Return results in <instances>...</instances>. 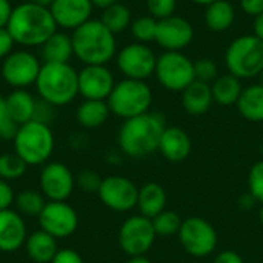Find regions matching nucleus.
Returning <instances> with one entry per match:
<instances>
[{
    "mask_svg": "<svg viewBox=\"0 0 263 263\" xmlns=\"http://www.w3.org/2000/svg\"><path fill=\"white\" fill-rule=\"evenodd\" d=\"M6 29L17 45L34 48L42 46L57 31V23L49 8L23 2L14 6Z\"/></svg>",
    "mask_w": 263,
    "mask_h": 263,
    "instance_id": "nucleus-1",
    "label": "nucleus"
},
{
    "mask_svg": "<svg viewBox=\"0 0 263 263\" xmlns=\"http://www.w3.org/2000/svg\"><path fill=\"white\" fill-rule=\"evenodd\" d=\"M165 128V117L159 112L148 111L128 119L119 129V146L129 157H145L159 149V142Z\"/></svg>",
    "mask_w": 263,
    "mask_h": 263,
    "instance_id": "nucleus-2",
    "label": "nucleus"
},
{
    "mask_svg": "<svg viewBox=\"0 0 263 263\" xmlns=\"http://www.w3.org/2000/svg\"><path fill=\"white\" fill-rule=\"evenodd\" d=\"M72 51L83 65H106L117 51L116 34L102 20H88L72 31Z\"/></svg>",
    "mask_w": 263,
    "mask_h": 263,
    "instance_id": "nucleus-3",
    "label": "nucleus"
},
{
    "mask_svg": "<svg viewBox=\"0 0 263 263\" xmlns=\"http://www.w3.org/2000/svg\"><path fill=\"white\" fill-rule=\"evenodd\" d=\"M35 89L46 103L65 106L79 94V72L69 63H42Z\"/></svg>",
    "mask_w": 263,
    "mask_h": 263,
    "instance_id": "nucleus-4",
    "label": "nucleus"
},
{
    "mask_svg": "<svg viewBox=\"0 0 263 263\" xmlns=\"http://www.w3.org/2000/svg\"><path fill=\"white\" fill-rule=\"evenodd\" d=\"M14 153L28 165H43L54 151V134L49 125L31 120L18 126L14 137Z\"/></svg>",
    "mask_w": 263,
    "mask_h": 263,
    "instance_id": "nucleus-5",
    "label": "nucleus"
},
{
    "mask_svg": "<svg viewBox=\"0 0 263 263\" xmlns=\"http://www.w3.org/2000/svg\"><path fill=\"white\" fill-rule=\"evenodd\" d=\"M106 103L111 114L128 120L149 111L153 103V91L145 80L123 79L116 82Z\"/></svg>",
    "mask_w": 263,
    "mask_h": 263,
    "instance_id": "nucleus-6",
    "label": "nucleus"
},
{
    "mask_svg": "<svg viewBox=\"0 0 263 263\" xmlns=\"http://www.w3.org/2000/svg\"><path fill=\"white\" fill-rule=\"evenodd\" d=\"M228 72L237 79H253L263 71V40L254 34L234 39L225 52Z\"/></svg>",
    "mask_w": 263,
    "mask_h": 263,
    "instance_id": "nucleus-7",
    "label": "nucleus"
},
{
    "mask_svg": "<svg viewBox=\"0 0 263 263\" xmlns=\"http://www.w3.org/2000/svg\"><path fill=\"white\" fill-rule=\"evenodd\" d=\"M157 82L168 91H183L194 80V62L182 51H165L157 57L156 71Z\"/></svg>",
    "mask_w": 263,
    "mask_h": 263,
    "instance_id": "nucleus-8",
    "label": "nucleus"
},
{
    "mask_svg": "<svg viewBox=\"0 0 263 263\" xmlns=\"http://www.w3.org/2000/svg\"><path fill=\"white\" fill-rule=\"evenodd\" d=\"M42 63L35 54L26 49L12 51L2 60L0 74L6 85L14 89H26L35 85Z\"/></svg>",
    "mask_w": 263,
    "mask_h": 263,
    "instance_id": "nucleus-9",
    "label": "nucleus"
},
{
    "mask_svg": "<svg viewBox=\"0 0 263 263\" xmlns=\"http://www.w3.org/2000/svg\"><path fill=\"white\" fill-rule=\"evenodd\" d=\"M182 248L193 257H206L217 247V233L214 227L202 217H188L182 220L177 233Z\"/></svg>",
    "mask_w": 263,
    "mask_h": 263,
    "instance_id": "nucleus-10",
    "label": "nucleus"
},
{
    "mask_svg": "<svg viewBox=\"0 0 263 263\" xmlns=\"http://www.w3.org/2000/svg\"><path fill=\"white\" fill-rule=\"evenodd\" d=\"M157 234L153 227V220L145 216L128 217L119 231V245L129 257L145 256L154 245Z\"/></svg>",
    "mask_w": 263,
    "mask_h": 263,
    "instance_id": "nucleus-11",
    "label": "nucleus"
},
{
    "mask_svg": "<svg viewBox=\"0 0 263 263\" xmlns=\"http://www.w3.org/2000/svg\"><path fill=\"white\" fill-rule=\"evenodd\" d=\"M117 68L125 79L146 80L156 71L157 57L146 43H129L117 52Z\"/></svg>",
    "mask_w": 263,
    "mask_h": 263,
    "instance_id": "nucleus-12",
    "label": "nucleus"
},
{
    "mask_svg": "<svg viewBox=\"0 0 263 263\" xmlns=\"http://www.w3.org/2000/svg\"><path fill=\"white\" fill-rule=\"evenodd\" d=\"M37 219L40 230L55 239H66L79 228L77 211L66 202H48Z\"/></svg>",
    "mask_w": 263,
    "mask_h": 263,
    "instance_id": "nucleus-13",
    "label": "nucleus"
},
{
    "mask_svg": "<svg viewBox=\"0 0 263 263\" xmlns=\"http://www.w3.org/2000/svg\"><path fill=\"white\" fill-rule=\"evenodd\" d=\"M40 191L49 202H66L76 186V177L71 170L60 162L46 163L39 177Z\"/></svg>",
    "mask_w": 263,
    "mask_h": 263,
    "instance_id": "nucleus-14",
    "label": "nucleus"
},
{
    "mask_svg": "<svg viewBox=\"0 0 263 263\" xmlns=\"http://www.w3.org/2000/svg\"><path fill=\"white\" fill-rule=\"evenodd\" d=\"M97 194L106 208L117 213H126L137 206L139 188L126 177L109 176L102 180Z\"/></svg>",
    "mask_w": 263,
    "mask_h": 263,
    "instance_id": "nucleus-15",
    "label": "nucleus"
},
{
    "mask_svg": "<svg viewBox=\"0 0 263 263\" xmlns=\"http://www.w3.org/2000/svg\"><path fill=\"white\" fill-rule=\"evenodd\" d=\"M116 85L106 65H85L79 71V94L85 100H106Z\"/></svg>",
    "mask_w": 263,
    "mask_h": 263,
    "instance_id": "nucleus-16",
    "label": "nucleus"
},
{
    "mask_svg": "<svg viewBox=\"0 0 263 263\" xmlns=\"http://www.w3.org/2000/svg\"><path fill=\"white\" fill-rule=\"evenodd\" d=\"M194 39L193 25L182 15H171L157 20L156 43L165 51H182Z\"/></svg>",
    "mask_w": 263,
    "mask_h": 263,
    "instance_id": "nucleus-17",
    "label": "nucleus"
},
{
    "mask_svg": "<svg viewBox=\"0 0 263 263\" xmlns=\"http://www.w3.org/2000/svg\"><path fill=\"white\" fill-rule=\"evenodd\" d=\"M94 5L91 0H52L49 11L57 23V28L77 29L91 20Z\"/></svg>",
    "mask_w": 263,
    "mask_h": 263,
    "instance_id": "nucleus-18",
    "label": "nucleus"
},
{
    "mask_svg": "<svg viewBox=\"0 0 263 263\" xmlns=\"http://www.w3.org/2000/svg\"><path fill=\"white\" fill-rule=\"evenodd\" d=\"M26 223L17 211H0V251L14 253L26 242Z\"/></svg>",
    "mask_w": 263,
    "mask_h": 263,
    "instance_id": "nucleus-19",
    "label": "nucleus"
},
{
    "mask_svg": "<svg viewBox=\"0 0 263 263\" xmlns=\"http://www.w3.org/2000/svg\"><path fill=\"white\" fill-rule=\"evenodd\" d=\"M191 137L188 136V133L179 126H166L160 142H159V151L160 154L170 160V162H183L185 159H188V156L191 154Z\"/></svg>",
    "mask_w": 263,
    "mask_h": 263,
    "instance_id": "nucleus-20",
    "label": "nucleus"
},
{
    "mask_svg": "<svg viewBox=\"0 0 263 263\" xmlns=\"http://www.w3.org/2000/svg\"><path fill=\"white\" fill-rule=\"evenodd\" d=\"M214 99L210 83L194 80L188 88L182 91V106L191 116L205 114L211 108Z\"/></svg>",
    "mask_w": 263,
    "mask_h": 263,
    "instance_id": "nucleus-21",
    "label": "nucleus"
},
{
    "mask_svg": "<svg viewBox=\"0 0 263 263\" xmlns=\"http://www.w3.org/2000/svg\"><path fill=\"white\" fill-rule=\"evenodd\" d=\"M25 250L28 257L35 263H51L59 251L57 239L43 230L34 231L26 237Z\"/></svg>",
    "mask_w": 263,
    "mask_h": 263,
    "instance_id": "nucleus-22",
    "label": "nucleus"
},
{
    "mask_svg": "<svg viewBox=\"0 0 263 263\" xmlns=\"http://www.w3.org/2000/svg\"><path fill=\"white\" fill-rule=\"evenodd\" d=\"M5 103H6L8 116L17 125H23L26 122L34 120L37 100L34 99V96L29 91H26V89H14L6 96Z\"/></svg>",
    "mask_w": 263,
    "mask_h": 263,
    "instance_id": "nucleus-23",
    "label": "nucleus"
},
{
    "mask_svg": "<svg viewBox=\"0 0 263 263\" xmlns=\"http://www.w3.org/2000/svg\"><path fill=\"white\" fill-rule=\"evenodd\" d=\"M166 206V191L162 185L156 182H149L139 188L137 196V208L140 211V216H145L148 219H154L157 214L165 211Z\"/></svg>",
    "mask_w": 263,
    "mask_h": 263,
    "instance_id": "nucleus-24",
    "label": "nucleus"
},
{
    "mask_svg": "<svg viewBox=\"0 0 263 263\" xmlns=\"http://www.w3.org/2000/svg\"><path fill=\"white\" fill-rule=\"evenodd\" d=\"M72 55V40L71 35L65 32L55 31L40 46V57L43 63H69Z\"/></svg>",
    "mask_w": 263,
    "mask_h": 263,
    "instance_id": "nucleus-25",
    "label": "nucleus"
},
{
    "mask_svg": "<svg viewBox=\"0 0 263 263\" xmlns=\"http://www.w3.org/2000/svg\"><path fill=\"white\" fill-rule=\"evenodd\" d=\"M205 25L213 32H223L234 25L236 9L228 0H217L205 6Z\"/></svg>",
    "mask_w": 263,
    "mask_h": 263,
    "instance_id": "nucleus-26",
    "label": "nucleus"
},
{
    "mask_svg": "<svg viewBox=\"0 0 263 263\" xmlns=\"http://www.w3.org/2000/svg\"><path fill=\"white\" fill-rule=\"evenodd\" d=\"M109 114L106 100H83L76 111V119L80 126L96 129L108 120Z\"/></svg>",
    "mask_w": 263,
    "mask_h": 263,
    "instance_id": "nucleus-27",
    "label": "nucleus"
},
{
    "mask_svg": "<svg viewBox=\"0 0 263 263\" xmlns=\"http://www.w3.org/2000/svg\"><path fill=\"white\" fill-rule=\"evenodd\" d=\"M211 91L216 103L222 106H231L237 103L243 88L240 79L228 72L223 76H217V79L211 83Z\"/></svg>",
    "mask_w": 263,
    "mask_h": 263,
    "instance_id": "nucleus-28",
    "label": "nucleus"
},
{
    "mask_svg": "<svg viewBox=\"0 0 263 263\" xmlns=\"http://www.w3.org/2000/svg\"><path fill=\"white\" fill-rule=\"evenodd\" d=\"M239 112L250 122H263V85H251L245 88L237 100Z\"/></svg>",
    "mask_w": 263,
    "mask_h": 263,
    "instance_id": "nucleus-29",
    "label": "nucleus"
},
{
    "mask_svg": "<svg viewBox=\"0 0 263 263\" xmlns=\"http://www.w3.org/2000/svg\"><path fill=\"white\" fill-rule=\"evenodd\" d=\"M100 20L114 34L125 31L128 26H131V22H133L129 8L123 3H119V2L105 8Z\"/></svg>",
    "mask_w": 263,
    "mask_h": 263,
    "instance_id": "nucleus-30",
    "label": "nucleus"
},
{
    "mask_svg": "<svg viewBox=\"0 0 263 263\" xmlns=\"http://www.w3.org/2000/svg\"><path fill=\"white\" fill-rule=\"evenodd\" d=\"M46 203L48 202L45 200V196L32 190H25L18 193L14 199L17 213L25 217H39Z\"/></svg>",
    "mask_w": 263,
    "mask_h": 263,
    "instance_id": "nucleus-31",
    "label": "nucleus"
},
{
    "mask_svg": "<svg viewBox=\"0 0 263 263\" xmlns=\"http://www.w3.org/2000/svg\"><path fill=\"white\" fill-rule=\"evenodd\" d=\"M28 165L15 154V153H5L0 154V179L2 180H17L26 173Z\"/></svg>",
    "mask_w": 263,
    "mask_h": 263,
    "instance_id": "nucleus-32",
    "label": "nucleus"
},
{
    "mask_svg": "<svg viewBox=\"0 0 263 263\" xmlns=\"http://www.w3.org/2000/svg\"><path fill=\"white\" fill-rule=\"evenodd\" d=\"M151 220H153L156 234L162 237H170V236L177 234L182 227V219L179 217V214L174 211H168V210L162 211Z\"/></svg>",
    "mask_w": 263,
    "mask_h": 263,
    "instance_id": "nucleus-33",
    "label": "nucleus"
},
{
    "mask_svg": "<svg viewBox=\"0 0 263 263\" xmlns=\"http://www.w3.org/2000/svg\"><path fill=\"white\" fill-rule=\"evenodd\" d=\"M131 34L139 43H149L156 40L157 31V20L151 15L137 17L131 22Z\"/></svg>",
    "mask_w": 263,
    "mask_h": 263,
    "instance_id": "nucleus-34",
    "label": "nucleus"
},
{
    "mask_svg": "<svg viewBox=\"0 0 263 263\" xmlns=\"http://www.w3.org/2000/svg\"><path fill=\"white\" fill-rule=\"evenodd\" d=\"M248 190L256 202L263 205V160L253 165L248 174Z\"/></svg>",
    "mask_w": 263,
    "mask_h": 263,
    "instance_id": "nucleus-35",
    "label": "nucleus"
},
{
    "mask_svg": "<svg viewBox=\"0 0 263 263\" xmlns=\"http://www.w3.org/2000/svg\"><path fill=\"white\" fill-rule=\"evenodd\" d=\"M194 76L196 80L205 82V83H213L217 79V65L214 60L203 57L194 62Z\"/></svg>",
    "mask_w": 263,
    "mask_h": 263,
    "instance_id": "nucleus-36",
    "label": "nucleus"
},
{
    "mask_svg": "<svg viewBox=\"0 0 263 263\" xmlns=\"http://www.w3.org/2000/svg\"><path fill=\"white\" fill-rule=\"evenodd\" d=\"M177 0H146V9L151 17L162 20L176 14Z\"/></svg>",
    "mask_w": 263,
    "mask_h": 263,
    "instance_id": "nucleus-37",
    "label": "nucleus"
},
{
    "mask_svg": "<svg viewBox=\"0 0 263 263\" xmlns=\"http://www.w3.org/2000/svg\"><path fill=\"white\" fill-rule=\"evenodd\" d=\"M102 180L100 176L96 173V171H91V170H85V171H80L76 177V185L85 191V193H99V188L102 185Z\"/></svg>",
    "mask_w": 263,
    "mask_h": 263,
    "instance_id": "nucleus-38",
    "label": "nucleus"
},
{
    "mask_svg": "<svg viewBox=\"0 0 263 263\" xmlns=\"http://www.w3.org/2000/svg\"><path fill=\"white\" fill-rule=\"evenodd\" d=\"M14 191L11 188V185L6 180L0 179V211L3 210H9L11 205L14 203Z\"/></svg>",
    "mask_w": 263,
    "mask_h": 263,
    "instance_id": "nucleus-39",
    "label": "nucleus"
},
{
    "mask_svg": "<svg viewBox=\"0 0 263 263\" xmlns=\"http://www.w3.org/2000/svg\"><path fill=\"white\" fill-rule=\"evenodd\" d=\"M51 263H85V262H83L82 256H80L77 251H74V250H71V248H62V250H59V251H57V254L54 256V259H52V262Z\"/></svg>",
    "mask_w": 263,
    "mask_h": 263,
    "instance_id": "nucleus-40",
    "label": "nucleus"
},
{
    "mask_svg": "<svg viewBox=\"0 0 263 263\" xmlns=\"http://www.w3.org/2000/svg\"><path fill=\"white\" fill-rule=\"evenodd\" d=\"M52 105L46 103L45 100H37V105H35V112H34V120L37 122H42V123H46L52 119Z\"/></svg>",
    "mask_w": 263,
    "mask_h": 263,
    "instance_id": "nucleus-41",
    "label": "nucleus"
},
{
    "mask_svg": "<svg viewBox=\"0 0 263 263\" xmlns=\"http://www.w3.org/2000/svg\"><path fill=\"white\" fill-rule=\"evenodd\" d=\"M15 42L12 40L9 31L6 28H0V60H3L5 57H8L14 49Z\"/></svg>",
    "mask_w": 263,
    "mask_h": 263,
    "instance_id": "nucleus-42",
    "label": "nucleus"
},
{
    "mask_svg": "<svg viewBox=\"0 0 263 263\" xmlns=\"http://www.w3.org/2000/svg\"><path fill=\"white\" fill-rule=\"evenodd\" d=\"M240 8L245 14L257 17L263 12V0H240Z\"/></svg>",
    "mask_w": 263,
    "mask_h": 263,
    "instance_id": "nucleus-43",
    "label": "nucleus"
},
{
    "mask_svg": "<svg viewBox=\"0 0 263 263\" xmlns=\"http://www.w3.org/2000/svg\"><path fill=\"white\" fill-rule=\"evenodd\" d=\"M14 6L11 5L9 0H0V28H6L11 14H12Z\"/></svg>",
    "mask_w": 263,
    "mask_h": 263,
    "instance_id": "nucleus-44",
    "label": "nucleus"
},
{
    "mask_svg": "<svg viewBox=\"0 0 263 263\" xmlns=\"http://www.w3.org/2000/svg\"><path fill=\"white\" fill-rule=\"evenodd\" d=\"M214 263H243V259L236 251H222L216 256Z\"/></svg>",
    "mask_w": 263,
    "mask_h": 263,
    "instance_id": "nucleus-45",
    "label": "nucleus"
},
{
    "mask_svg": "<svg viewBox=\"0 0 263 263\" xmlns=\"http://www.w3.org/2000/svg\"><path fill=\"white\" fill-rule=\"evenodd\" d=\"M254 35L263 40V12L254 17Z\"/></svg>",
    "mask_w": 263,
    "mask_h": 263,
    "instance_id": "nucleus-46",
    "label": "nucleus"
},
{
    "mask_svg": "<svg viewBox=\"0 0 263 263\" xmlns=\"http://www.w3.org/2000/svg\"><path fill=\"white\" fill-rule=\"evenodd\" d=\"M91 2H92L94 8H100V9H105L108 6L117 3V0H91Z\"/></svg>",
    "mask_w": 263,
    "mask_h": 263,
    "instance_id": "nucleus-47",
    "label": "nucleus"
},
{
    "mask_svg": "<svg viewBox=\"0 0 263 263\" xmlns=\"http://www.w3.org/2000/svg\"><path fill=\"white\" fill-rule=\"evenodd\" d=\"M9 116H8V111H6V103H5V99L0 97V123L3 120H6Z\"/></svg>",
    "mask_w": 263,
    "mask_h": 263,
    "instance_id": "nucleus-48",
    "label": "nucleus"
},
{
    "mask_svg": "<svg viewBox=\"0 0 263 263\" xmlns=\"http://www.w3.org/2000/svg\"><path fill=\"white\" fill-rule=\"evenodd\" d=\"M126 263H151V260L146 256H134V257H129V260Z\"/></svg>",
    "mask_w": 263,
    "mask_h": 263,
    "instance_id": "nucleus-49",
    "label": "nucleus"
},
{
    "mask_svg": "<svg viewBox=\"0 0 263 263\" xmlns=\"http://www.w3.org/2000/svg\"><path fill=\"white\" fill-rule=\"evenodd\" d=\"M31 3H35V5H40V6H46L49 8V5L52 3V0H28Z\"/></svg>",
    "mask_w": 263,
    "mask_h": 263,
    "instance_id": "nucleus-50",
    "label": "nucleus"
},
{
    "mask_svg": "<svg viewBox=\"0 0 263 263\" xmlns=\"http://www.w3.org/2000/svg\"><path fill=\"white\" fill-rule=\"evenodd\" d=\"M191 2L196 3V5H200V6H208V5H211V3H214L217 0H191Z\"/></svg>",
    "mask_w": 263,
    "mask_h": 263,
    "instance_id": "nucleus-51",
    "label": "nucleus"
},
{
    "mask_svg": "<svg viewBox=\"0 0 263 263\" xmlns=\"http://www.w3.org/2000/svg\"><path fill=\"white\" fill-rule=\"evenodd\" d=\"M259 217H260V222H262V225H263V205H262V210H260V213H259Z\"/></svg>",
    "mask_w": 263,
    "mask_h": 263,
    "instance_id": "nucleus-52",
    "label": "nucleus"
},
{
    "mask_svg": "<svg viewBox=\"0 0 263 263\" xmlns=\"http://www.w3.org/2000/svg\"><path fill=\"white\" fill-rule=\"evenodd\" d=\"M259 77H260V83H262V85H263V71H262V72H260V76H259Z\"/></svg>",
    "mask_w": 263,
    "mask_h": 263,
    "instance_id": "nucleus-53",
    "label": "nucleus"
},
{
    "mask_svg": "<svg viewBox=\"0 0 263 263\" xmlns=\"http://www.w3.org/2000/svg\"><path fill=\"white\" fill-rule=\"evenodd\" d=\"M262 154H263V145H262Z\"/></svg>",
    "mask_w": 263,
    "mask_h": 263,
    "instance_id": "nucleus-54",
    "label": "nucleus"
}]
</instances>
